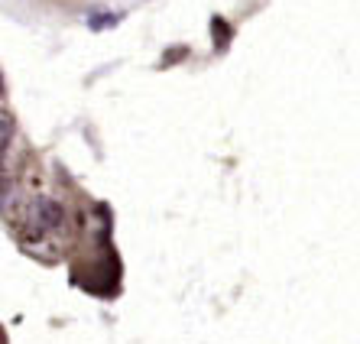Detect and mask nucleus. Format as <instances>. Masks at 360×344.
Here are the masks:
<instances>
[{"mask_svg":"<svg viewBox=\"0 0 360 344\" xmlns=\"http://www.w3.org/2000/svg\"><path fill=\"white\" fill-rule=\"evenodd\" d=\"M26 221H30L36 234H49V231H59L65 224V211L52 198H33L30 208H26Z\"/></svg>","mask_w":360,"mask_h":344,"instance_id":"nucleus-1","label":"nucleus"},{"mask_svg":"<svg viewBox=\"0 0 360 344\" xmlns=\"http://www.w3.org/2000/svg\"><path fill=\"white\" fill-rule=\"evenodd\" d=\"M110 23H117V17H88L91 30H101V26H110Z\"/></svg>","mask_w":360,"mask_h":344,"instance_id":"nucleus-2","label":"nucleus"}]
</instances>
